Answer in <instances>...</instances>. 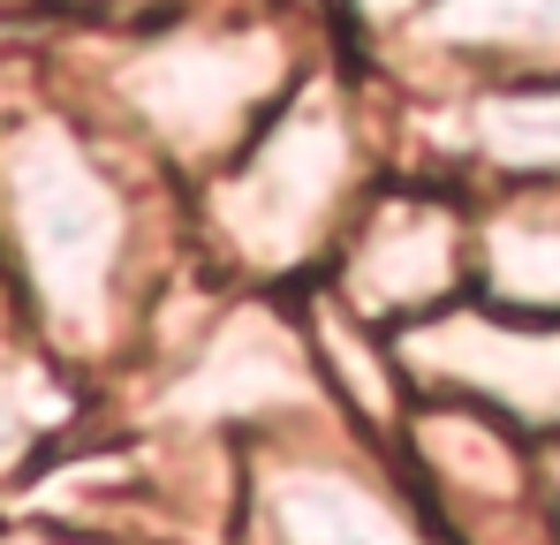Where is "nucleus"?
Wrapping results in <instances>:
<instances>
[{
  "mask_svg": "<svg viewBox=\"0 0 560 545\" xmlns=\"http://www.w3.org/2000/svg\"><path fill=\"white\" fill-rule=\"evenodd\" d=\"M455 266H463L455 212L432 205V197H386L372 220H364V235H357L349 288H357V311L417 318V311H447Z\"/></svg>",
  "mask_w": 560,
  "mask_h": 545,
  "instance_id": "nucleus-4",
  "label": "nucleus"
},
{
  "mask_svg": "<svg viewBox=\"0 0 560 545\" xmlns=\"http://www.w3.org/2000/svg\"><path fill=\"white\" fill-rule=\"evenodd\" d=\"M266 84H273L266 46H250V38H183V46H167L137 69V106L175 144H212V137H235L243 114H258Z\"/></svg>",
  "mask_w": 560,
  "mask_h": 545,
  "instance_id": "nucleus-3",
  "label": "nucleus"
},
{
  "mask_svg": "<svg viewBox=\"0 0 560 545\" xmlns=\"http://www.w3.org/2000/svg\"><path fill=\"white\" fill-rule=\"evenodd\" d=\"M424 349H432V371L469 386L485 409L500 402L508 417L560 432V334H523L477 311H432Z\"/></svg>",
  "mask_w": 560,
  "mask_h": 545,
  "instance_id": "nucleus-5",
  "label": "nucleus"
},
{
  "mask_svg": "<svg viewBox=\"0 0 560 545\" xmlns=\"http://www.w3.org/2000/svg\"><path fill=\"white\" fill-rule=\"evenodd\" d=\"M15 235H23V258L31 280L46 288V303L61 318H92L106 303V280L121 258V205L114 189L84 167L77 144L61 137H31L15 152Z\"/></svg>",
  "mask_w": 560,
  "mask_h": 545,
  "instance_id": "nucleus-1",
  "label": "nucleus"
},
{
  "mask_svg": "<svg viewBox=\"0 0 560 545\" xmlns=\"http://www.w3.org/2000/svg\"><path fill=\"white\" fill-rule=\"evenodd\" d=\"M341 175H349V129L334 121L326 98H303L295 114H280L258 137L243 175L220 189V220L243 243V258L288 266L326 228V212L341 197Z\"/></svg>",
  "mask_w": 560,
  "mask_h": 545,
  "instance_id": "nucleus-2",
  "label": "nucleus"
},
{
  "mask_svg": "<svg viewBox=\"0 0 560 545\" xmlns=\"http://www.w3.org/2000/svg\"><path fill=\"white\" fill-rule=\"evenodd\" d=\"M280 538L288 545H417V531L364 492L357 477H295L280 492Z\"/></svg>",
  "mask_w": 560,
  "mask_h": 545,
  "instance_id": "nucleus-7",
  "label": "nucleus"
},
{
  "mask_svg": "<svg viewBox=\"0 0 560 545\" xmlns=\"http://www.w3.org/2000/svg\"><path fill=\"white\" fill-rule=\"evenodd\" d=\"M485 288L500 311H560V197H515L485 228Z\"/></svg>",
  "mask_w": 560,
  "mask_h": 545,
  "instance_id": "nucleus-6",
  "label": "nucleus"
},
{
  "mask_svg": "<svg viewBox=\"0 0 560 545\" xmlns=\"http://www.w3.org/2000/svg\"><path fill=\"white\" fill-rule=\"evenodd\" d=\"M477 144L500 167L560 175V91H508L477 106Z\"/></svg>",
  "mask_w": 560,
  "mask_h": 545,
  "instance_id": "nucleus-8",
  "label": "nucleus"
}]
</instances>
